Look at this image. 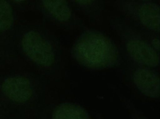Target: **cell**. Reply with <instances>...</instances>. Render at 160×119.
<instances>
[{
  "instance_id": "4",
  "label": "cell",
  "mask_w": 160,
  "mask_h": 119,
  "mask_svg": "<svg viewBox=\"0 0 160 119\" xmlns=\"http://www.w3.org/2000/svg\"><path fill=\"white\" fill-rule=\"evenodd\" d=\"M21 45L26 55L36 65L49 67L55 64L57 58L55 47L38 32L32 30L24 34Z\"/></svg>"
},
{
  "instance_id": "7",
  "label": "cell",
  "mask_w": 160,
  "mask_h": 119,
  "mask_svg": "<svg viewBox=\"0 0 160 119\" xmlns=\"http://www.w3.org/2000/svg\"><path fill=\"white\" fill-rule=\"evenodd\" d=\"M137 66L133 73V80L136 86L146 96L158 98L160 94L159 75L152 68L138 64Z\"/></svg>"
},
{
  "instance_id": "5",
  "label": "cell",
  "mask_w": 160,
  "mask_h": 119,
  "mask_svg": "<svg viewBox=\"0 0 160 119\" xmlns=\"http://www.w3.org/2000/svg\"><path fill=\"white\" fill-rule=\"evenodd\" d=\"M45 10L54 21L70 31L87 28L69 0H42Z\"/></svg>"
},
{
  "instance_id": "10",
  "label": "cell",
  "mask_w": 160,
  "mask_h": 119,
  "mask_svg": "<svg viewBox=\"0 0 160 119\" xmlns=\"http://www.w3.org/2000/svg\"><path fill=\"white\" fill-rule=\"evenodd\" d=\"M14 21L13 13L11 5L5 0H0V31L10 29Z\"/></svg>"
},
{
  "instance_id": "6",
  "label": "cell",
  "mask_w": 160,
  "mask_h": 119,
  "mask_svg": "<svg viewBox=\"0 0 160 119\" xmlns=\"http://www.w3.org/2000/svg\"><path fill=\"white\" fill-rule=\"evenodd\" d=\"M2 90L6 97L15 103H25L33 94L31 83L22 76H12L5 79L2 85Z\"/></svg>"
},
{
  "instance_id": "8",
  "label": "cell",
  "mask_w": 160,
  "mask_h": 119,
  "mask_svg": "<svg viewBox=\"0 0 160 119\" xmlns=\"http://www.w3.org/2000/svg\"><path fill=\"white\" fill-rule=\"evenodd\" d=\"M76 11H78L91 23L100 25L103 19L105 0H69Z\"/></svg>"
},
{
  "instance_id": "2",
  "label": "cell",
  "mask_w": 160,
  "mask_h": 119,
  "mask_svg": "<svg viewBox=\"0 0 160 119\" xmlns=\"http://www.w3.org/2000/svg\"><path fill=\"white\" fill-rule=\"evenodd\" d=\"M108 21L131 61L152 68L159 66V53L150 45L135 26L118 16H110Z\"/></svg>"
},
{
  "instance_id": "3",
  "label": "cell",
  "mask_w": 160,
  "mask_h": 119,
  "mask_svg": "<svg viewBox=\"0 0 160 119\" xmlns=\"http://www.w3.org/2000/svg\"><path fill=\"white\" fill-rule=\"evenodd\" d=\"M122 17L132 25L154 33H160V7L155 2L114 0Z\"/></svg>"
},
{
  "instance_id": "9",
  "label": "cell",
  "mask_w": 160,
  "mask_h": 119,
  "mask_svg": "<svg viewBox=\"0 0 160 119\" xmlns=\"http://www.w3.org/2000/svg\"><path fill=\"white\" fill-rule=\"evenodd\" d=\"M52 119H91L86 110L79 105L64 103L54 110Z\"/></svg>"
},
{
  "instance_id": "1",
  "label": "cell",
  "mask_w": 160,
  "mask_h": 119,
  "mask_svg": "<svg viewBox=\"0 0 160 119\" xmlns=\"http://www.w3.org/2000/svg\"><path fill=\"white\" fill-rule=\"evenodd\" d=\"M71 53L78 64L89 69H108L121 65V54L117 43L95 29L83 30L73 43Z\"/></svg>"
},
{
  "instance_id": "13",
  "label": "cell",
  "mask_w": 160,
  "mask_h": 119,
  "mask_svg": "<svg viewBox=\"0 0 160 119\" xmlns=\"http://www.w3.org/2000/svg\"><path fill=\"white\" fill-rule=\"evenodd\" d=\"M136 119H148L147 118H145V117H138L136 118Z\"/></svg>"
},
{
  "instance_id": "11",
  "label": "cell",
  "mask_w": 160,
  "mask_h": 119,
  "mask_svg": "<svg viewBox=\"0 0 160 119\" xmlns=\"http://www.w3.org/2000/svg\"><path fill=\"white\" fill-rule=\"evenodd\" d=\"M12 1L16 3H21L26 1V0H12Z\"/></svg>"
},
{
  "instance_id": "12",
  "label": "cell",
  "mask_w": 160,
  "mask_h": 119,
  "mask_svg": "<svg viewBox=\"0 0 160 119\" xmlns=\"http://www.w3.org/2000/svg\"><path fill=\"white\" fill-rule=\"evenodd\" d=\"M140 1H143L155 2H156L157 0H140Z\"/></svg>"
}]
</instances>
